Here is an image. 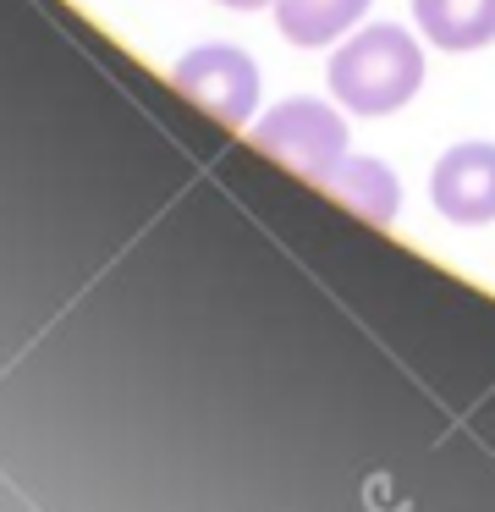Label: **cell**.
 <instances>
[{"label":"cell","instance_id":"1","mask_svg":"<svg viewBox=\"0 0 495 512\" xmlns=\"http://www.w3.org/2000/svg\"><path fill=\"white\" fill-rule=\"evenodd\" d=\"M330 100L352 116H396L424 89V50L402 23H369L336 45L325 67Z\"/></svg>","mask_w":495,"mask_h":512},{"label":"cell","instance_id":"2","mask_svg":"<svg viewBox=\"0 0 495 512\" xmlns=\"http://www.w3.org/2000/svg\"><path fill=\"white\" fill-rule=\"evenodd\" d=\"M253 144H259L264 155H275L281 166H292L297 177L325 182L330 171L341 166L352 138H347V122H341L336 105L292 94V100H281L275 111L253 116Z\"/></svg>","mask_w":495,"mask_h":512},{"label":"cell","instance_id":"3","mask_svg":"<svg viewBox=\"0 0 495 512\" xmlns=\"http://www.w3.org/2000/svg\"><path fill=\"white\" fill-rule=\"evenodd\" d=\"M171 78L187 100H198L226 127H253V111H259V67H253V56L242 45H226V39L193 45L176 61Z\"/></svg>","mask_w":495,"mask_h":512},{"label":"cell","instance_id":"4","mask_svg":"<svg viewBox=\"0 0 495 512\" xmlns=\"http://www.w3.org/2000/svg\"><path fill=\"white\" fill-rule=\"evenodd\" d=\"M429 204L451 226H490L495 221V144L468 138L451 144L429 171Z\"/></svg>","mask_w":495,"mask_h":512},{"label":"cell","instance_id":"5","mask_svg":"<svg viewBox=\"0 0 495 512\" xmlns=\"http://www.w3.org/2000/svg\"><path fill=\"white\" fill-rule=\"evenodd\" d=\"M319 188H330V199H341L347 210H358L363 221H374V226H391L396 210H402V182H396V171L374 155H341V166L330 171Z\"/></svg>","mask_w":495,"mask_h":512},{"label":"cell","instance_id":"6","mask_svg":"<svg viewBox=\"0 0 495 512\" xmlns=\"http://www.w3.org/2000/svg\"><path fill=\"white\" fill-rule=\"evenodd\" d=\"M418 34L446 56H468L495 39V0H413Z\"/></svg>","mask_w":495,"mask_h":512},{"label":"cell","instance_id":"7","mask_svg":"<svg viewBox=\"0 0 495 512\" xmlns=\"http://www.w3.org/2000/svg\"><path fill=\"white\" fill-rule=\"evenodd\" d=\"M374 0H275V28L297 50H325L363 23Z\"/></svg>","mask_w":495,"mask_h":512},{"label":"cell","instance_id":"8","mask_svg":"<svg viewBox=\"0 0 495 512\" xmlns=\"http://www.w3.org/2000/svg\"><path fill=\"white\" fill-rule=\"evenodd\" d=\"M220 6H231V12H259V6H275V0H220Z\"/></svg>","mask_w":495,"mask_h":512}]
</instances>
